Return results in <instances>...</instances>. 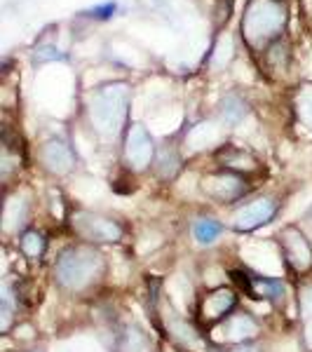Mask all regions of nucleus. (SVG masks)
Masks as SVG:
<instances>
[{
  "label": "nucleus",
  "instance_id": "obj_1",
  "mask_svg": "<svg viewBox=\"0 0 312 352\" xmlns=\"http://www.w3.org/2000/svg\"><path fill=\"white\" fill-rule=\"evenodd\" d=\"M106 273V263L99 251L90 249V247H70L59 256L57 266H54V279L59 287L68 291H82L101 275Z\"/></svg>",
  "mask_w": 312,
  "mask_h": 352
},
{
  "label": "nucleus",
  "instance_id": "obj_2",
  "mask_svg": "<svg viewBox=\"0 0 312 352\" xmlns=\"http://www.w3.org/2000/svg\"><path fill=\"white\" fill-rule=\"evenodd\" d=\"M279 242H282L284 258H287V263L294 268L296 273H303L312 266V249H310L308 240H305V235L300 233V230L287 228L282 233V240Z\"/></svg>",
  "mask_w": 312,
  "mask_h": 352
},
{
  "label": "nucleus",
  "instance_id": "obj_3",
  "mask_svg": "<svg viewBox=\"0 0 312 352\" xmlns=\"http://www.w3.org/2000/svg\"><path fill=\"white\" fill-rule=\"evenodd\" d=\"M75 230L90 242H118L122 238V228H120L118 221H111V218H101V216H92V214H85L78 221L73 223Z\"/></svg>",
  "mask_w": 312,
  "mask_h": 352
},
{
  "label": "nucleus",
  "instance_id": "obj_4",
  "mask_svg": "<svg viewBox=\"0 0 312 352\" xmlns=\"http://www.w3.org/2000/svg\"><path fill=\"white\" fill-rule=\"evenodd\" d=\"M237 305V296L230 289H216L205 296L202 301V320L207 324H216L221 320H228L230 312Z\"/></svg>",
  "mask_w": 312,
  "mask_h": 352
},
{
  "label": "nucleus",
  "instance_id": "obj_5",
  "mask_svg": "<svg viewBox=\"0 0 312 352\" xmlns=\"http://www.w3.org/2000/svg\"><path fill=\"white\" fill-rule=\"evenodd\" d=\"M275 214H277V205L272 200H256L235 214L233 225L235 230H254L263 223L272 221Z\"/></svg>",
  "mask_w": 312,
  "mask_h": 352
},
{
  "label": "nucleus",
  "instance_id": "obj_6",
  "mask_svg": "<svg viewBox=\"0 0 312 352\" xmlns=\"http://www.w3.org/2000/svg\"><path fill=\"white\" fill-rule=\"evenodd\" d=\"M233 277L242 284V289L251 299H265V301H277L284 294V287L279 279L272 277H259V275L249 273H233Z\"/></svg>",
  "mask_w": 312,
  "mask_h": 352
},
{
  "label": "nucleus",
  "instance_id": "obj_7",
  "mask_svg": "<svg viewBox=\"0 0 312 352\" xmlns=\"http://www.w3.org/2000/svg\"><path fill=\"white\" fill-rule=\"evenodd\" d=\"M259 327L251 320L249 315H233L226 320V327H223V340H235V343H244V340L254 338Z\"/></svg>",
  "mask_w": 312,
  "mask_h": 352
},
{
  "label": "nucleus",
  "instance_id": "obj_8",
  "mask_svg": "<svg viewBox=\"0 0 312 352\" xmlns=\"http://www.w3.org/2000/svg\"><path fill=\"white\" fill-rule=\"evenodd\" d=\"M298 305H300V322H303L305 343L312 350V284L303 287V291H300Z\"/></svg>",
  "mask_w": 312,
  "mask_h": 352
},
{
  "label": "nucleus",
  "instance_id": "obj_9",
  "mask_svg": "<svg viewBox=\"0 0 312 352\" xmlns=\"http://www.w3.org/2000/svg\"><path fill=\"white\" fill-rule=\"evenodd\" d=\"M19 244H21V251H24L31 261L40 258L42 251H45V238H42V233H38V230H26V233L21 235Z\"/></svg>",
  "mask_w": 312,
  "mask_h": 352
},
{
  "label": "nucleus",
  "instance_id": "obj_10",
  "mask_svg": "<svg viewBox=\"0 0 312 352\" xmlns=\"http://www.w3.org/2000/svg\"><path fill=\"white\" fill-rule=\"evenodd\" d=\"M221 230H223L221 223H216L213 218H200V221L195 223L193 233L200 244H211V242H216V238L221 235Z\"/></svg>",
  "mask_w": 312,
  "mask_h": 352
},
{
  "label": "nucleus",
  "instance_id": "obj_11",
  "mask_svg": "<svg viewBox=\"0 0 312 352\" xmlns=\"http://www.w3.org/2000/svg\"><path fill=\"white\" fill-rule=\"evenodd\" d=\"M113 12H115V5H106V8H96L94 10L96 16H108V14H113Z\"/></svg>",
  "mask_w": 312,
  "mask_h": 352
},
{
  "label": "nucleus",
  "instance_id": "obj_12",
  "mask_svg": "<svg viewBox=\"0 0 312 352\" xmlns=\"http://www.w3.org/2000/svg\"><path fill=\"white\" fill-rule=\"evenodd\" d=\"M233 352H256V348H254V345H239V348H235Z\"/></svg>",
  "mask_w": 312,
  "mask_h": 352
},
{
  "label": "nucleus",
  "instance_id": "obj_13",
  "mask_svg": "<svg viewBox=\"0 0 312 352\" xmlns=\"http://www.w3.org/2000/svg\"><path fill=\"white\" fill-rule=\"evenodd\" d=\"M36 352H38V350H36Z\"/></svg>",
  "mask_w": 312,
  "mask_h": 352
}]
</instances>
